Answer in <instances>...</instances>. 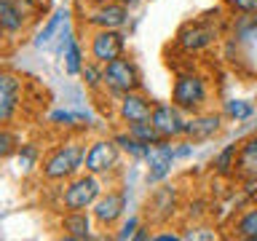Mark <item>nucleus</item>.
<instances>
[{
  "label": "nucleus",
  "instance_id": "4c0bfd02",
  "mask_svg": "<svg viewBox=\"0 0 257 241\" xmlns=\"http://www.w3.org/2000/svg\"><path fill=\"white\" fill-rule=\"evenodd\" d=\"M252 201H254V204H257V193H254V196H252Z\"/></svg>",
  "mask_w": 257,
  "mask_h": 241
},
{
  "label": "nucleus",
  "instance_id": "f03ea898",
  "mask_svg": "<svg viewBox=\"0 0 257 241\" xmlns=\"http://www.w3.org/2000/svg\"><path fill=\"white\" fill-rule=\"evenodd\" d=\"M102 193H104L102 190V177H96L91 172L75 174L72 180L64 182V188L59 190V206H62V212L91 209Z\"/></svg>",
  "mask_w": 257,
  "mask_h": 241
},
{
  "label": "nucleus",
  "instance_id": "393cba45",
  "mask_svg": "<svg viewBox=\"0 0 257 241\" xmlns=\"http://www.w3.org/2000/svg\"><path fill=\"white\" fill-rule=\"evenodd\" d=\"M80 78H83V86L88 91H99V88H104V64L88 59L83 72H80Z\"/></svg>",
  "mask_w": 257,
  "mask_h": 241
},
{
  "label": "nucleus",
  "instance_id": "4be33fe9",
  "mask_svg": "<svg viewBox=\"0 0 257 241\" xmlns=\"http://www.w3.org/2000/svg\"><path fill=\"white\" fill-rule=\"evenodd\" d=\"M233 236L246 238V241H257V204L244 209V212L233 220Z\"/></svg>",
  "mask_w": 257,
  "mask_h": 241
},
{
  "label": "nucleus",
  "instance_id": "7ed1b4c3",
  "mask_svg": "<svg viewBox=\"0 0 257 241\" xmlns=\"http://www.w3.org/2000/svg\"><path fill=\"white\" fill-rule=\"evenodd\" d=\"M206 99H209V80L196 70H185L174 78V86H172V102L180 107L182 112H201L206 107Z\"/></svg>",
  "mask_w": 257,
  "mask_h": 241
},
{
  "label": "nucleus",
  "instance_id": "c9c22d12",
  "mask_svg": "<svg viewBox=\"0 0 257 241\" xmlns=\"http://www.w3.org/2000/svg\"><path fill=\"white\" fill-rule=\"evenodd\" d=\"M86 8H91V6H102V3H110V0H80Z\"/></svg>",
  "mask_w": 257,
  "mask_h": 241
},
{
  "label": "nucleus",
  "instance_id": "e433bc0d",
  "mask_svg": "<svg viewBox=\"0 0 257 241\" xmlns=\"http://www.w3.org/2000/svg\"><path fill=\"white\" fill-rule=\"evenodd\" d=\"M252 22H254V27H257V14H254V16H252Z\"/></svg>",
  "mask_w": 257,
  "mask_h": 241
},
{
  "label": "nucleus",
  "instance_id": "1a4fd4ad",
  "mask_svg": "<svg viewBox=\"0 0 257 241\" xmlns=\"http://www.w3.org/2000/svg\"><path fill=\"white\" fill-rule=\"evenodd\" d=\"M188 112H182L174 102H156L150 115V124L158 129L164 140H180L185 137V124H188Z\"/></svg>",
  "mask_w": 257,
  "mask_h": 241
},
{
  "label": "nucleus",
  "instance_id": "4468645a",
  "mask_svg": "<svg viewBox=\"0 0 257 241\" xmlns=\"http://www.w3.org/2000/svg\"><path fill=\"white\" fill-rule=\"evenodd\" d=\"M222 129V115L220 112H209V110H201V112H193L185 124V140L190 142H204V140H212L214 134H220Z\"/></svg>",
  "mask_w": 257,
  "mask_h": 241
},
{
  "label": "nucleus",
  "instance_id": "a211bd4d",
  "mask_svg": "<svg viewBox=\"0 0 257 241\" xmlns=\"http://www.w3.org/2000/svg\"><path fill=\"white\" fill-rule=\"evenodd\" d=\"M257 174V137H249L238 145V161H236V177L249 180Z\"/></svg>",
  "mask_w": 257,
  "mask_h": 241
},
{
  "label": "nucleus",
  "instance_id": "20e7f679",
  "mask_svg": "<svg viewBox=\"0 0 257 241\" xmlns=\"http://www.w3.org/2000/svg\"><path fill=\"white\" fill-rule=\"evenodd\" d=\"M120 145L115 137H99V140L86 145V158H83V172H91L96 177H110L120 166Z\"/></svg>",
  "mask_w": 257,
  "mask_h": 241
},
{
  "label": "nucleus",
  "instance_id": "bb28decb",
  "mask_svg": "<svg viewBox=\"0 0 257 241\" xmlns=\"http://www.w3.org/2000/svg\"><path fill=\"white\" fill-rule=\"evenodd\" d=\"M252 112H254V104L246 102V99H228V102H225V115L233 118L236 124L252 118Z\"/></svg>",
  "mask_w": 257,
  "mask_h": 241
},
{
  "label": "nucleus",
  "instance_id": "6e6552de",
  "mask_svg": "<svg viewBox=\"0 0 257 241\" xmlns=\"http://www.w3.org/2000/svg\"><path fill=\"white\" fill-rule=\"evenodd\" d=\"M86 24L91 30H123L128 24L126 0H110L102 6H91L86 11Z\"/></svg>",
  "mask_w": 257,
  "mask_h": 241
},
{
  "label": "nucleus",
  "instance_id": "9d476101",
  "mask_svg": "<svg viewBox=\"0 0 257 241\" xmlns=\"http://www.w3.org/2000/svg\"><path fill=\"white\" fill-rule=\"evenodd\" d=\"M174 158H177V148L172 145V140H161L156 145H150L148 156H145V164H148V185L164 182L172 174Z\"/></svg>",
  "mask_w": 257,
  "mask_h": 241
},
{
  "label": "nucleus",
  "instance_id": "f3484780",
  "mask_svg": "<svg viewBox=\"0 0 257 241\" xmlns=\"http://www.w3.org/2000/svg\"><path fill=\"white\" fill-rule=\"evenodd\" d=\"M30 24V16L24 14L19 0H0V27L8 38L19 35V32Z\"/></svg>",
  "mask_w": 257,
  "mask_h": 241
},
{
  "label": "nucleus",
  "instance_id": "7c9ffc66",
  "mask_svg": "<svg viewBox=\"0 0 257 241\" xmlns=\"http://www.w3.org/2000/svg\"><path fill=\"white\" fill-rule=\"evenodd\" d=\"M185 238H190V241H214L217 238V230L206 228V225H193V228L185 233Z\"/></svg>",
  "mask_w": 257,
  "mask_h": 241
},
{
  "label": "nucleus",
  "instance_id": "f257e3e1",
  "mask_svg": "<svg viewBox=\"0 0 257 241\" xmlns=\"http://www.w3.org/2000/svg\"><path fill=\"white\" fill-rule=\"evenodd\" d=\"M83 158H86V145H80L78 140H64L54 150H48L38 172L46 182H67L75 174H80Z\"/></svg>",
  "mask_w": 257,
  "mask_h": 241
},
{
  "label": "nucleus",
  "instance_id": "2eb2a0df",
  "mask_svg": "<svg viewBox=\"0 0 257 241\" xmlns=\"http://www.w3.org/2000/svg\"><path fill=\"white\" fill-rule=\"evenodd\" d=\"M91 222H94L91 209H80V212H64L62 220H59V230H62L64 238L86 241V238H91Z\"/></svg>",
  "mask_w": 257,
  "mask_h": 241
},
{
  "label": "nucleus",
  "instance_id": "2f4dec72",
  "mask_svg": "<svg viewBox=\"0 0 257 241\" xmlns=\"http://www.w3.org/2000/svg\"><path fill=\"white\" fill-rule=\"evenodd\" d=\"M80 118L83 115H75V112H70V110H54L51 115H48V120L56 126H72V124H78Z\"/></svg>",
  "mask_w": 257,
  "mask_h": 241
},
{
  "label": "nucleus",
  "instance_id": "c756f323",
  "mask_svg": "<svg viewBox=\"0 0 257 241\" xmlns=\"http://www.w3.org/2000/svg\"><path fill=\"white\" fill-rule=\"evenodd\" d=\"M142 228V222H140V217H128V220L118 228V233H115V238L118 241H126V238H134L137 236V230Z\"/></svg>",
  "mask_w": 257,
  "mask_h": 241
},
{
  "label": "nucleus",
  "instance_id": "423d86ee",
  "mask_svg": "<svg viewBox=\"0 0 257 241\" xmlns=\"http://www.w3.org/2000/svg\"><path fill=\"white\" fill-rule=\"evenodd\" d=\"M217 38H220V32H217V27L212 22L196 19V22H185L182 27L177 30L174 46L185 54H201V51H206Z\"/></svg>",
  "mask_w": 257,
  "mask_h": 241
},
{
  "label": "nucleus",
  "instance_id": "412c9836",
  "mask_svg": "<svg viewBox=\"0 0 257 241\" xmlns=\"http://www.w3.org/2000/svg\"><path fill=\"white\" fill-rule=\"evenodd\" d=\"M236 161H238V145L236 142L225 145V148L212 158L214 174H220V177H236Z\"/></svg>",
  "mask_w": 257,
  "mask_h": 241
},
{
  "label": "nucleus",
  "instance_id": "0eeeda50",
  "mask_svg": "<svg viewBox=\"0 0 257 241\" xmlns=\"http://www.w3.org/2000/svg\"><path fill=\"white\" fill-rule=\"evenodd\" d=\"M126 54V35L123 30H94L88 38V59L107 64Z\"/></svg>",
  "mask_w": 257,
  "mask_h": 241
},
{
  "label": "nucleus",
  "instance_id": "5701e85b",
  "mask_svg": "<svg viewBox=\"0 0 257 241\" xmlns=\"http://www.w3.org/2000/svg\"><path fill=\"white\" fill-rule=\"evenodd\" d=\"M40 148L35 142H22L19 145V150H16V166H19V172L27 177V174H32L35 169H40Z\"/></svg>",
  "mask_w": 257,
  "mask_h": 241
},
{
  "label": "nucleus",
  "instance_id": "a878e982",
  "mask_svg": "<svg viewBox=\"0 0 257 241\" xmlns=\"http://www.w3.org/2000/svg\"><path fill=\"white\" fill-rule=\"evenodd\" d=\"M128 129V134H134L140 142H145V145H156V142H161L164 137L158 134V129L150 124V120H140V124H132V126H126Z\"/></svg>",
  "mask_w": 257,
  "mask_h": 241
},
{
  "label": "nucleus",
  "instance_id": "72a5a7b5",
  "mask_svg": "<svg viewBox=\"0 0 257 241\" xmlns=\"http://www.w3.org/2000/svg\"><path fill=\"white\" fill-rule=\"evenodd\" d=\"M193 153V142L188 140V142H180V148H177V158H188Z\"/></svg>",
  "mask_w": 257,
  "mask_h": 241
},
{
  "label": "nucleus",
  "instance_id": "f8f14e48",
  "mask_svg": "<svg viewBox=\"0 0 257 241\" xmlns=\"http://www.w3.org/2000/svg\"><path fill=\"white\" fill-rule=\"evenodd\" d=\"M153 107H156V102L148 94H142V88H140V91H128L123 96H118L115 112H118L120 124L132 126V124H140V120H150Z\"/></svg>",
  "mask_w": 257,
  "mask_h": 241
},
{
  "label": "nucleus",
  "instance_id": "aec40b11",
  "mask_svg": "<svg viewBox=\"0 0 257 241\" xmlns=\"http://www.w3.org/2000/svg\"><path fill=\"white\" fill-rule=\"evenodd\" d=\"M62 56H64V72H67L70 78H75V75H80L83 72V67H86V51H83V46L78 43V38H72L67 46H64V51H62Z\"/></svg>",
  "mask_w": 257,
  "mask_h": 241
},
{
  "label": "nucleus",
  "instance_id": "473e14b6",
  "mask_svg": "<svg viewBox=\"0 0 257 241\" xmlns=\"http://www.w3.org/2000/svg\"><path fill=\"white\" fill-rule=\"evenodd\" d=\"M185 236H180V233H153V241H180Z\"/></svg>",
  "mask_w": 257,
  "mask_h": 241
},
{
  "label": "nucleus",
  "instance_id": "c85d7f7f",
  "mask_svg": "<svg viewBox=\"0 0 257 241\" xmlns=\"http://www.w3.org/2000/svg\"><path fill=\"white\" fill-rule=\"evenodd\" d=\"M228 8L233 14H241V16H254L257 14V0H225Z\"/></svg>",
  "mask_w": 257,
  "mask_h": 241
},
{
  "label": "nucleus",
  "instance_id": "b1692460",
  "mask_svg": "<svg viewBox=\"0 0 257 241\" xmlns=\"http://www.w3.org/2000/svg\"><path fill=\"white\" fill-rule=\"evenodd\" d=\"M115 142L120 145V150H123L126 156H132L134 161H145L148 148H150V145H145V142L137 140L134 134H128V129H126V132H120V134H115Z\"/></svg>",
  "mask_w": 257,
  "mask_h": 241
},
{
  "label": "nucleus",
  "instance_id": "39448f33",
  "mask_svg": "<svg viewBox=\"0 0 257 241\" xmlns=\"http://www.w3.org/2000/svg\"><path fill=\"white\" fill-rule=\"evenodd\" d=\"M104 88L112 96H123L128 91H140L142 88V72L137 67L132 56H118L104 64Z\"/></svg>",
  "mask_w": 257,
  "mask_h": 241
},
{
  "label": "nucleus",
  "instance_id": "9b49d317",
  "mask_svg": "<svg viewBox=\"0 0 257 241\" xmlns=\"http://www.w3.org/2000/svg\"><path fill=\"white\" fill-rule=\"evenodd\" d=\"M126 204H128V196L123 190H107L96 198V204L91 206V214H94V222L99 228H115L120 222V217L126 212Z\"/></svg>",
  "mask_w": 257,
  "mask_h": 241
},
{
  "label": "nucleus",
  "instance_id": "f704fd0d",
  "mask_svg": "<svg viewBox=\"0 0 257 241\" xmlns=\"http://www.w3.org/2000/svg\"><path fill=\"white\" fill-rule=\"evenodd\" d=\"M148 230H150V228H145V225H142V228L137 230V236H134V238H137V241H148V238L153 241V233H148Z\"/></svg>",
  "mask_w": 257,
  "mask_h": 241
},
{
  "label": "nucleus",
  "instance_id": "dca6fc26",
  "mask_svg": "<svg viewBox=\"0 0 257 241\" xmlns=\"http://www.w3.org/2000/svg\"><path fill=\"white\" fill-rule=\"evenodd\" d=\"M174 206H177V188L174 185H161V188L148 198V220L153 217L156 222H164L174 214Z\"/></svg>",
  "mask_w": 257,
  "mask_h": 241
},
{
  "label": "nucleus",
  "instance_id": "cd10ccee",
  "mask_svg": "<svg viewBox=\"0 0 257 241\" xmlns=\"http://www.w3.org/2000/svg\"><path fill=\"white\" fill-rule=\"evenodd\" d=\"M19 145H22V140L11 132V124L3 126V132H0V158H11V156H16Z\"/></svg>",
  "mask_w": 257,
  "mask_h": 241
},
{
  "label": "nucleus",
  "instance_id": "6ab92c4d",
  "mask_svg": "<svg viewBox=\"0 0 257 241\" xmlns=\"http://www.w3.org/2000/svg\"><path fill=\"white\" fill-rule=\"evenodd\" d=\"M67 16H70V11H67V8H56V11H54V14L46 19V24H43V27H40V32L35 35V40H32V43H35L38 48L48 46V43L54 40V35L59 32V27H62V24H67Z\"/></svg>",
  "mask_w": 257,
  "mask_h": 241
},
{
  "label": "nucleus",
  "instance_id": "ddd939ff",
  "mask_svg": "<svg viewBox=\"0 0 257 241\" xmlns=\"http://www.w3.org/2000/svg\"><path fill=\"white\" fill-rule=\"evenodd\" d=\"M19 107H22V80L6 70L0 75V124L3 126L11 124Z\"/></svg>",
  "mask_w": 257,
  "mask_h": 241
}]
</instances>
